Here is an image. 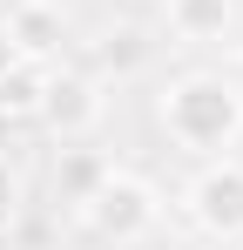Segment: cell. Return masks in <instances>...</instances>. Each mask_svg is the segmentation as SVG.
Masks as SVG:
<instances>
[{
    "instance_id": "obj_1",
    "label": "cell",
    "mask_w": 243,
    "mask_h": 250,
    "mask_svg": "<svg viewBox=\"0 0 243 250\" xmlns=\"http://www.w3.org/2000/svg\"><path fill=\"white\" fill-rule=\"evenodd\" d=\"M156 128L169 135V149L182 156H230L243 142V82L216 75V68H182L156 88Z\"/></svg>"
},
{
    "instance_id": "obj_2",
    "label": "cell",
    "mask_w": 243,
    "mask_h": 250,
    "mask_svg": "<svg viewBox=\"0 0 243 250\" xmlns=\"http://www.w3.org/2000/svg\"><path fill=\"white\" fill-rule=\"evenodd\" d=\"M75 223L95 237V244H108V250H135V244H149L156 223H162V189L142 176V169L115 163L95 189H88V203L75 209Z\"/></svg>"
},
{
    "instance_id": "obj_3",
    "label": "cell",
    "mask_w": 243,
    "mask_h": 250,
    "mask_svg": "<svg viewBox=\"0 0 243 250\" xmlns=\"http://www.w3.org/2000/svg\"><path fill=\"white\" fill-rule=\"evenodd\" d=\"M101 115H108V75L54 61V68H47V95H40L34 122L47 128L54 142H88V135L101 128Z\"/></svg>"
},
{
    "instance_id": "obj_4",
    "label": "cell",
    "mask_w": 243,
    "mask_h": 250,
    "mask_svg": "<svg viewBox=\"0 0 243 250\" xmlns=\"http://www.w3.org/2000/svg\"><path fill=\"white\" fill-rule=\"evenodd\" d=\"M182 216L196 237H243V163L237 156H209L182 183Z\"/></svg>"
},
{
    "instance_id": "obj_5",
    "label": "cell",
    "mask_w": 243,
    "mask_h": 250,
    "mask_svg": "<svg viewBox=\"0 0 243 250\" xmlns=\"http://www.w3.org/2000/svg\"><path fill=\"white\" fill-rule=\"evenodd\" d=\"M0 27H7V41L20 47V61L54 68V61L68 54V7H61V0H14V7L0 14Z\"/></svg>"
},
{
    "instance_id": "obj_6",
    "label": "cell",
    "mask_w": 243,
    "mask_h": 250,
    "mask_svg": "<svg viewBox=\"0 0 243 250\" xmlns=\"http://www.w3.org/2000/svg\"><path fill=\"white\" fill-rule=\"evenodd\" d=\"M108 169H115V156H101L95 142H54V176H47V183H54V203L75 216V209L88 203V189H95Z\"/></svg>"
},
{
    "instance_id": "obj_7",
    "label": "cell",
    "mask_w": 243,
    "mask_h": 250,
    "mask_svg": "<svg viewBox=\"0 0 243 250\" xmlns=\"http://www.w3.org/2000/svg\"><path fill=\"white\" fill-rule=\"evenodd\" d=\"M162 27L189 47H216L237 34V0H162Z\"/></svg>"
},
{
    "instance_id": "obj_8",
    "label": "cell",
    "mask_w": 243,
    "mask_h": 250,
    "mask_svg": "<svg viewBox=\"0 0 243 250\" xmlns=\"http://www.w3.org/2000/svg\"><path fill=\"white\" fill-rule=\"evenodd\" d=\"M40 95H47V68H40V61H14V68L0 75V115H7V122H34Z\"/></svg>"
},
{
    "instance_id": "obj_9",
    "label": "cell",
    "mask_w": 243,
    "mask_h": 250,
    "mask_svg": "<svg viewBox=\"0 0 243 250\" xmlns=\"http://www.w3.org/2000/svg\"><path fill=\"white\" fill-rule=\"evenodd\" d=\"M27 216V169L14 163V149H0V237H14Z\"/></svg>"
},
{
    "instance_id": "obj_10",
    "label": "cell",
    "mask_w": 243,
    "mask_h": 250,
    "mask_svg": "<svg viewBox=\"0 0 243 250\" xmlns=\"http://www.w3.org/2000/svg\"><path fill=\"white\" fill-rule=\"evenodd\" d=\"M14 61H20V47L7 41V27H0V75H7V68H14Z\"/></svg>"
},
{
    "instance_id": "obj_11",
    "label": "cell",
    "mask_w": 243,
    "mask_h": 250,
    "mask_svg": "<svg viewBox=\"0 0 243 250\" xmlns=\"http://www.w3.org/2000/svg\"><path fill=\"white\" fill-rule=\"evenodd\" d=\"M196 250H243V237H202Z\"/></svg>"
},
{
    "instance_id": "obj_12",
    "label": "cell",
    "mask_w": 243,
    "mask_h": 250,
    "mask_svg": "<svg viewBox=\"0 0 243 250\" xmlns=\"http://www.w3.org/2000/svg\"><path fill=\"white\" fill-rule=\"evenodd\" d=\"M14 128H20V122H7V115H0V149H14Z\"/></svg>"
},
{
    "instance_id": "obj_13",
    "label": "cell",
    "mask_w": 243,
    "mask_h": 250,
    "mask_svg": "<svg viewBox=\"0 0 243 250\" xmlns=\"http://www.w3.org/2000/svg\"><path fill=\"white\" fill-rule=\"evenodd\" d=\"M237 61H243V47H237Z\"/></svg>"
}]
</instances>
